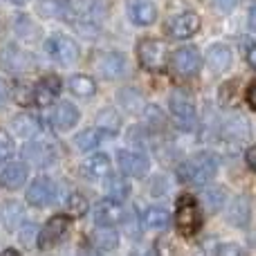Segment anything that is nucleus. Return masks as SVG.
<instances>
[{
	"label": "nucleus",
	"mask_w": 256,
	"mask_h": 256,
	"mask_svg": "<svg viewBox=\"0 0 256 256\" xmlns=\"http://www.w3.org/2000/svg\"><path fill=\"white\" fill-rule=\"evenodd\" d=\"M176 227L182 236H194L202 227V209H200L198 200L191 196H182L178 200L176 209Z\"/></svg>",
	"instance_id": "f03ea898"
},
{
	"label": "nucleus",
	"mask_w": 256,
	"mask_h": 256,
	"mask_svg": "<svg viewBox=\"0 0 256 256\" xmlns=\"http://www.w3.org/2000/svg\"><path fill=\"white\" fill-rule=\"evenodd\" d=\"M171 115H173V122H176L182 130H194L196 124H198L196 106L184 92L171 94Z\"/></svg>",
	"instance_id": "423d86ee"
},
{
	"label": "nucleus",
	"mask_w": 256,
	"mask_h": 256,
	"mask_svg": "<svg viewBox=\"0 0 256 256\" xmlns=\"http://www.w3.org/2000/svg\"><path fill=\"white\" fill-rule=\"evenodd\" d=\"M99 74L108 81H117L126 72V56L122 52H106L99 56Z\"/></svg>",
	"instance_id": "2eb2a0df"
},
{
	"label": "nucleus",
	"mask_w": 256,
	"mask_h": 256,
	"mask_svg": "<svg viewBox=\"0 0 256 256\" xmlns=\"http://www.w3.org/2000/svg\"><path fill=\"white\" fill-rule=\"evenodd\" d=\"M63 90V84L58 76L50 74L45 76V79H40L38 84L34 86V99L38 106H52L54 102L58 99V94H61Z\"/></svg>",
	"instance_id": "4468645a"
},
{
	"label": "nucleus",
	"mask_w": 256,
	"mask_h": 256,
	"mask_svg": "<svg viewBox=\"0 0 256 256\" xmlns=\"http://www.w3.org/2000/svg\"><path fill=\"white\" fill-rule=\"evenodd\" d=\"M108 194H110V198L120 200V202H124V200L130 196V182H128V178L124 173H117V176H108V184H106Z\"/></svg>",
	"instance_id": "a878e982"
},
{
	"label": "nucleus",
	"mask_w": 256,
	"mask_h": 256,
	"mask_svg": "<svg viewBox=\"0 0 256 256\" xmlns=\"http://www.w3.org/2000/svg\"><path fill=\"white\" fill-rule=\"evenodd\" d=\"M218 171V160L212 153H198L194 158H189L184 164H180L178 168V178L184 184L194 186H207L209 182L216 178Z\"/></svg>",
	"instance_id": "f257e3e1"
},
{
	"label": "nucleus",
	"mask_w": 256,
	"mask_h": 256,
	"mask_svg": "<svg viewBox=\"0 0 256 256\" xmlns=\"http://www.w3.org/2000/svg\"><path fill=\"white\" fill-rule=\"evenodd\" d=\"M124 218H126L124 207H122V202L115 198H104V200H99L97 207H94V222H97V225L115 227V225H122Z\"/></svg>",
	"instance_id": "f8f14e48"
},
{
	"label": "nucleus",
	"mask_w": 256,
	"mask_h": 256,
	"mask_svg": "<svg viewBox=\"0 0 256 256\" xmlns=\"http://www.w3.org/2000/svg\"><path fill=\"white\" fill-rule=\"evenodd\" d=\"M92 243L99 252H110V250H117V245H120V234H117L115 227L97 225V230L92 232Z\"/></svg>",
	"instance_id": "4be33fe9"
},
{
	"label": "nucleus",
	"mask_w": 256,
	"mask_h": 256,
	"mask_svg": "<svg viewBox=\"0 0 256 256\" xmlns=\"http://www.w3.org/2000/svg\"><path fill=\"white\" fill-rule=\"evenodd\" d=\"M155 256H176V248H173V240L168 238H160L155 243Z\"/></svg>",
	"instance_id": "72a5a7b5"
},
{
	"label": "nucleus",
	"mask_w": 256,
	"mask_h": 256,
	"mask_svg": "<svg viewBox=\"0 0 256 256\" xmlns=\"http://www.w3.org/2000/svg\"><path fill=\"white\" fill-rule=\"evenodd\" d=\"M168 222H171V216L162 207H150L144 214V225L148 230H164V227H168Z\"/></svg>",
	"instance_id": "cd10ccee"
},
{
	"label": "nucleus",
	"mask_w": 256,
	"mask_h": 256,
	"mask_svg": "<svg viewBox=\"0 0 256 256\" xmlns=\"http://www.w3.org/2000/svg\"><path fill=\"white\" fill-rule=\"evenodd\" d=\"M56 198V186L50 178L40 176L27 186V204L32 207H48Z\"/></svg>",
	"instance_id": "9b49d317"
},
{
	"label": "nucleus",
	"mask_w": 256,
	"mask_h": 256,
	"mask_svg": "<svg viewBox=\"0 0 256 256\" xmlns=\"http://www.w3.org/2000/svg\"><path fill=\"white\" fill-rule=\"evenodd\" d=\"M248 63L252 70H256V45H252V48L248 50Z\"/></svg>",
	"instance_id": "58836bf2"
},
{
	"label": "nucleus",
	"mask_w": 256,
	"mask_h": 256,
	"mask_svg": "<svg viewBox=\"0 0 256 256\" xmlns=\"http://www.w3.org/2000/svg\"><path fill=\"white\" fill-rule=\"evenodd\" d=\"M7 97H9V88H7V84L0 79V106L7 102Z\"/></svg>",
	"instance_id": "ea45409f"
},
{
	"label": "nucleus",
	"mask_w": 256,
	"mask_h": 256,
	"mask_svg": "<svg viewBox=\"0 0 256 256\" xmlns=\"http://www.w3.org/2000/svg\"><path fill=\"white\" fill-rule=\"evenodd\" d=\"M45 50H48L50 56L56 63H61V66H74V63L79 61V45L68 34L50 36L48 43H45Z\"/></svg>",
	"instance_id": "39448f33"
},
{
	"label": "nucleus",
	"mask_w": 256,
	"mask_h": 256,
	"mask_svg": "<svg viewBox=\"0 0 256 256\" xmlns=\"http://www.w3.org/2000/svg\"><path fill=\"white\" fill-rule=\"evenodd\" d=\"M117 166L126 178H144L150 171V162L140 150H120L117 153Z\"/></svg>",
	"instance_id": "1a4fd4ad"
},
{
	"label": "nucleus",
	"mask_w": 256,
	"mask_h": 256,
	"mask_svg": "<svg viewBox=\"0 0 256 256\" xmlns=\"http://www.w3.org/2000/svg\"><path fill=\"white\" fill-rule=\"evenodd\" d=\"M222 137L225 140H234V142H243L250 137V124L245 117L240 115H234L230 117V120L225 122V126H222Z\"/></svg>",
	"instance_id": "5701e85b"
},
{
	"label": "nucleus",
	"mask_w": 256,
	"mask_h": 256,
	"mask_svg": "<svg viewBox=\"0 0 256 256\" xmlns=\"http://www.w3.org/2000/svg\"><path fill=\"white\" fill-rule=\"evenodd\" d=\"M200 30V16L194 12H184V14H178L176 18H171L166 25V32L171 38L178 40H186L191 36H196Z\"/></svg>",
	"instance_id": "9d476101"
},
{
	"label": "nucleus",
	"mask_w": 256,
	"mask_h": 256,
	"mask_svg": "<svg viewBox=\"0 0 256 256\" xmlns=\"http://www.w3.org/2000/svg\"><path fill=\"white\" fill-rule=\"evenodd\" d=\"M137 58L148 72H162L168 66V48L160 38H144L137 45Z\"/></svg>",
	"instance_id": "7ed1b4c3"
},
{
	"label": "nucleus",
	"mask_w": 256,
	"mask_h": 256,
	"mask_svg": "<svg viewBox=\"0 0 256 256\" xmlns=\"http://www.w3.org/2000/svg\"><path fill=\"white\" fill-rule=\"evenodd\" d=\"M122 126V120L120 115H117V110H112V108H106V110L99 112V128H102L104 132H117Z\"/></svg>",
	"instance_id": "c756f323"
},
{
	"label": "nucleus",
	"mask_w": 256,
	"mask_h": 256,
	"mask_svg": "<svg viewBox=\"0 0 256 256\" xmlns=\"http://www.w3.org/2000/svg\"><path fill=\"white\" fill-rule=\"evenodd\" d=\"M86 256H99V250H97V248L90 250V252H86Z\"/></svg>",
	"instance_id": "37998d69"
},
{
	"label": "nucleus",
	"mask_w": 256,
	"mask_h": 256,
	"mask_svg": "<svg viewBox=\"0 0 256 256\" xmlns=\"http://www.w3.org/2000/svg\"><path fill=\"white\" fill-rule=\"evenodd\" d=\"M27 176H30V164L25 162H9L7 166L0 171V186L14 191L20 189L27 182Z\"/></svg>",
	"instance_id": "f3484780"
},
{
	"label": "nucleus",
	"mask_w": 256,
	"mask_h": 256,
	"mask_svg": "<svg viewBox=\"0 0 256 256\" xmlns=\"http://www.w3.org/2000/svg\"><path fill=\"white\" fill-rule=\"evenodd\" d=\"M204 207L209 209V214H216L225 207V191L218 186H209L204 189Z\"/></svg>",
	"instance_id": "c85d7f7f"
},
{
	"label": "nucleus",
	"mask_w": 256,
	"mask_h": 256,
	"mask_svg": "<svg viewBox=\"0 0 256 256\" xmlns=\"http://www.w3.org/2000/svg\"><path fill=\"white\" fill-rule=\"evenodd\" d=\"M70 92L74 94V97L90 99L97 94V84H94V79L88 74H74L70 79Z\"/></svg>",
	"instance_id": "b1692460"
},
{
	"label": "nucleus",
	"mask_w": 256,
	"mask_h": 256,
	"mask_svg": "<svg viewBox=\"0 0 256 256\" xmlns=\"http://www.w3.org/2000/svg\"><path fill=\"white\" fill-rule=\"evenodd\" d=\"M124 222H126V234L130 236V238H140V236H142V227H140V218H137V214L126 216Z\"/></svg>",
	"instance_id": "473e14b6"
},
{
	"label": "nucleus",
	"mask_w": 256,
	"mask_h": 256,
	"mask_svg": "<svg viewBox=\"0 0 256 256\" xmlns=\"http://www.w3.org/2000/svg\"><path fill=\"white\" fill-rule=\"evenodd\" d=\"M245 160H248V166L256 173V144H254V146H250V150L245 153Z\"/></svg>",
	"instance_id": "e433bc0d"
},
{
	"label": "nucleus",
	"mask_w": 256,
	"mask_h": 256,
	"mask_svg": "<svg viewBox=\"0 0 256 256\" xmlns=\"http://www.w3.org/2000/svg\"><path fill=\"white\" fill-rule=\"evenodd\" d=\"M110 166H112L110 158L106 153H94L92 158H88L84 162L81 171H84V176L88 180H104V178L110 176Z\"/></svg>",
	"instance_id": "aec40b11"
},
{
	"label": "nucleus",
	"mask_w": 256,
	"mask_h": 256,
	"mask_svg": "<svg viewBox=\"0 0 256 256\" xmlns=\"http://www.w3.org/2000/svg\"><path fill=\"white\" fill-rule=\"evenodd\" d=\"M12 128H14V135L22 137V140H34V137L40 132L38 120H36V117H32V115H20V117H16Z\"/></svg>",
	"instance_id": "393cba45"
},
{
	"label": "nucleus",
	"mask_w": 256,
	"mask_h": 256,
	"mask_svg": "<svg viewBox=\"0 0 256 256\" xmlns=\"http://www.w3.org/2000/svg\"><path fill=\"white\" fill-rule=\"evenodd\" d=\"M22 158L27 164H34V166H50V164L56 160V148H54L50 142H34L30 140V144H25L22 148Z\"/></svg>",
	"instance_id": "ddd939ff"
},
{
	"label": "nucleus",
	"mask_w": 256,
	"mask_h": 256,
	"mask_svg": "<svg viewBox=\"0 0 256 256\" xmlns=\"http://www.w3.org/2000/svg\"><path fill=\"white\" fill-rule=\"evenodd\" d=\"M168 63H171L173 72H176L178 76H182V79H191V76H196L200 70H202V56H200L198 48H194V45H184V48L176 50L173 52V56L168 58Z\"/></svg>",
	"instance_id": "20e7f679"
},
{
	"label": "nucleus",
	"mask_w": 256,
	"mask_h": 256,
	"mask_svg": "<svg viewBox=\"0 0 256 256\" xmlns=\"http://www.w3.org/2000/svg\"><path fill=\"white\" fill-rule=\"evenodd\" d=\"M0 66L7 72H14V74H20V72H27L34 68V56H32L27 50L18 48V45H7L0 52Z\"/></svg>",
	"instance_id": "6e6552de"
},
{
	"label": "nucleus",
	"mask_w": 256,
	"mask_h": 256,
	"mask_svg": "<svg viewBox=\"0 0 256 256\" xmlns=\"http://www.w3.org/2000/svg\"><path fill=\"white\" fill-rule=\"evenodd\" d=\"M68 230H70V218L68 216H52L48 222H45L43 230L38 232V238H36L38 250L56 248V245L63 240V236L68 234Z\"/></svg>",
	"instance_id": "0eeeda50"
},
{
	"label": "nucleus",
	"mask_w": 256,
	"mask_h": 256,
	"mask_svg": "<svg viewBox=\"0 0 256 256\" xmlns=\"http://www.w3.org/2000/svg\"><path fill=\"white\" fill-rule=\"evenodd\" d=\"M232 61H234V56H232V50L227 48V45H212V48L207 50V63L209 68H212L214 72H225L230 70Z\"/></svg>",
	"instance_id": "412c9836"
},
{
	"label": "nucleus",
	"mask_w": 256,
	"mask_h": 256,
	"mask_svg": "<svg viewBox=\"0 0 256 256\" xmlns=\"http://www.w3.org/2000/svg\"><path fill=\"white\" fill-rule=\"evenodd\" d=\"M227 220L234 227H248L250 220H252V204H250V198L245 196H236L234 200L227 207Z\"/></svg>",
	"instance_id": "6ab92c4d"
},
{
	"label": "nucleus",
	"mask_w": 256,
	"mask_h": 256,
	"mask_svg": "<svg viewBox=\"0 0 256 256\" xmlns=\"http://www.w3.org/2000/svg\"><path fill=\"white\" fill-rule=\"evenodd\" d=\"M9 2H14V4H25L27 0H9Z\"/></svg>",
	"instance_id": "c03bdc74"
},
{
	"label": "nucleus",
	"mask_w": 256,
	"mask_h": 256,
	"mask_svg": "<svg viewBox=\"0 0 256 256\" xmlns=\"http://www.w3.org/2000/svg\"><path fill=\"white\" fill-rule=\"evenodd\" d=\"M16 153V142L4 128H0V162H9Z\"/></svg>",
	"instance_id": "2f4dec72"
},
{
	"label": "nucleus",
	"mask_w": 256,
	"mask_h": 256,
	"mask_svg": "<svg viewBox=\"0 0 256 256\" xmlns=\"http://www.w3.org/2000/svg\"><path fill=\"white\" fill-rule=\"evenodd\" d=\"M250 27H252V30H256V4L252 9H250Z\"/></svg>",
	"instance_id": "a19ab883"
},
{
	"label": "nucleus",
	"mask_w": 256,
	"mask_h": 256,
	"mask_svg": "<svg viewBox=\"0 0 256 256\" xmlns=\"http://www.w3.org/2000/svg\"><path fill=\"white\" fill-rule=\"evenodd\" d=\"M79 120H81L79 108L72 106L70 102L58 104L56 110H54V115H52V124H54V128H56V130H61V132L72 130V128L79 124Z\"/></svg>",
	"instance_id": "a211bd4d"
},
{
	"label": "nucleus",
	"mask_w": 256,
	"mask_h": 256,
	"mask_svg": "<svg viewBox=\"0 0 256 256\" xmlns=\"http://www.w3.org/2000/svg\"><path fill=\"white\" fill-rule=\"evenodd\" d=\"M0 256H20V254H18L16 250L9 248V250H2V252H0Z\"/></svg>",
	"instance_id": "79ce46f5"
},
{
	"label": "nucleus",
	"mask_w": 256,
	"mask_h": 256,
	"mask_svg": "<svg viewBox=\"0 0 256 256\" xmlns=\"http://www.w3.org/2000/svg\"><path fill=\"white\" fill-rule=\"evenodd\" d=\"M216 256H245L243 250H240V245L236 243H222L220 248H218Z\"/></svg>",
	"instance_id": "f704fd0d"
},
{
	"label": "nucleus",
	"mask_w": 256,
	"mask_h": 256,
	"mask_svg": "<svg viewBox=\"0 0 256 256\" xmlns=\"http://www.w3.org/2000/svg\"><path fill=\"white\" fill-rule=\"evenodd\" d=\"M128 16L137 27H148L158 20V7L150 0H128Z\"/></svg>",
	"instance_id": "dca6fc26"
},
{
	"label": "nucleus",
	"mask_w": 256,
	"mask_h": 256,
	"mask_svg": "<svg viewBox=\"0 0 256 256\" xmlns=\"http://www.w3.org/2000/svg\"><path fill=\"white\" fill-rule=\"evenodd\" d=\"M68 214L70 216H86L88 214V200H86V196H81L79 191H74V194H70V198H68Z\"/></svg>",
	"instance_id": "7c9ffc66"
},
{
	"label": "nucleus",
	"mask_w": 256,
	"mask_h": 256,
	"mask_svg": "<svg viewBox=\"0 0 256 256\" xmlns=\"http://www.w3.org/2000/svg\"><path fill=\"white\" fill-rule=\"evenodd\" d=\"M212 2L220 14H230V12H234V9L238 7L240 0H212Z\"/></svg>",
	"instance_id": "c9c22d12"
},
{
	"label": "nucleus",
	"mask_w": 256,
	"mask_h": 256,
	"mask_svg": "<svg viewBox=\"0 0 256 256\" xmlns=\"http://www.w3.org/2000/svg\"><path fill=\"white\" fill-rule=\"evenodd\" d=\"M248 104H250V108L256 110V81H252L248 88Z\"/></svg>",
	"instance_id": "4c0bfd02"
},
{
	"label": "nucleus",
	"mask_w": 256,
	"mask_h": 256,
	"mask_svg": "<svg viewBox=\"0 0 256 256\" xmlns=\"http://www.w3.org/2000/svg\"><path fill=\"white\" fill-rule=\"evenodd\" d=\"M104 135H106V132H104L99 126L97 128H86L84 132H79V135H76L74 144H76V148H81V150H86V153H88V150H94L99 144H102Z\"/></svg>",
	"instance_id": "bb28decb"
}]
</instances>
